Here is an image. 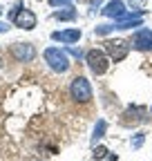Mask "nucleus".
<instances>
[{"mask_svg": "<svg viewBox=\"0 0 152 161\" xmlns=\"http://www.w3.org/2000/svg\"><path fill=\"white\" fill-rule=\"evenodd\" d=\"M85 60H87L90 69L96 74V76H103L110 69V56L105 52H101V49H90L85 54Z\"/></svg>", "mask_w": 152, "mask_h": 161, "instance_id": "1", "label": "nucleus"}, {"mask_svg": "<svg viewBox=\"0 0 152 161\" xmlns=\"http://www.w3.org/2000/svg\"><path fill=\"white\" fill-rule=\"evenodd\" d=\"M45 60L49 63V67L54 72H67L69 69V58H67V52L58 49V47H47L45 49Z\"/></svg>", "mask_w": 152, "mask_h": 161, "instance_id": "2", "label": "nucleus"}, {"mask_svg": "<svg viewBox=\"0 0 152 161\" xmlns=\"http://www.w3.org/2000/svg\"><path fill=\"white\" fill-rule=\"evenodd\" d=\"M69 94H72V98L76 101V103H87V101L92 98V85H90V80L85 76H76L72 80V85H69Z\"/></svg>", "mask_w": 152, "mask_h": 161, "instance_id": "3", "label": "nucleus"}, {"mask_svg": "<svg viewBox=\"0 0 152 161\" xmlns=\"http://www.w3.org/2000/svg\"><path fill=\"white\" fill-rule=\"evenodd\" d=\"M130 45L128 40L123 38H112V40H105V54L110 56V60H114V63H121V60L128 56L130 52Z\"/></svg>", "mask_w": 152, "mask_h": 161, "instance_id": "4", "label": "nucleus"}, {"mask_svg": "<svg viewBox=\"0 0 152 161\" xmlns=\"http://www.w3.org/2000/svg\"><path fill=\"white\" fill-rule=\"evenodd\" d=\"M9 54L18 60V63H29V60L36 58V49L31 43H14L9 47Z\"/></svg>", "mask_w": 152, "mask_h": 161, "instance_id": "5", "label": "nucleus"}, {"mask_svg": "<svg viewBox=\"0 0 152 161\" xmlns=\"http://www.w3.org/2000/svg\"><path fill=\"white\" fill-rule=\"evenodd\" d=\"M130 43L139 52H152V31L150 29H139L134 36H132Z\"/></svg>", "mask_w": 152, "mask_h": 161, "instance_id": "6", "label": "nucleus"}, {"mask_svg": "<svg viewBox=\"0 0 152 161\" xmlns=\"http://www.w3.org/2000/svg\"><path fill=\"white\" fill-rule=\"evenodd\" d=\"M14 23H16V27H20V29H34L36 27V23H38V18H36V14L31 11V9H18V14L14 16Z\"/></svg>", "mask_w": 152, "mask_h": 161, "instance_id": "7", "label": "nucleus"}, {"mask_svg": "<svg viewBox=\"0 0 152 161\" xmlns=\"http://www.w3.org/2000/svg\"><path fill=\"white\" fill-rule=\"evenodd\" d=\"M123 116H125V119H123V123H125V125H130V121H132V125L148 121V119H145V108H139V105L128 108V110L123 112Z\"/></svg>", "mask_w": 152, "mask_h": 161, "instance_id": "8", "label": "nucleus"}, {"mask_svg": "<svg viewBox=\"0 0 152 161\" xmlns=\"http://www.w3.org/2000/svg\"><path fill=\"white\" fill-rule=\"evenodd\" d=\"M103 14H105L107 18H117V20H121L123 16H128L123 0H112V3H107L105 9H103Z\"/></svg>", "mask_w": 152, "mask_h": 161, "instance_id": "9", "label": "nucleus"}, {"mask_svg": "<svg viewBox=\"0 0 152 161\" xmlns=\"http://www.w3.org/2000/svg\"><path fill=\"white\" fill-rule=\"evenodd\" d=\"M52 38H54V40H61V43L72 45V43H76V40L81 38V29H63V31H54Z\"/></svg>", "mask_w": 152, "mask_h": 161, "instance_id": "10", "label": "nucleus"}, {"mask_svg": "<svg viewBox=\"0 0 152 161\" xmlns=\"http://www.w3.org/2000/svg\"><path fill=\"white\" fill-rule=\"evenodd\" d=\"M105 128H107V123H105V121L101 119L99 121V123H96V128H94V136H92V143H96V141L105 134Z\"/></svg>", "mask_w": 152, "mask_h": 161, "instance_id": "11", "label": "nucleus"}, {"mask_svg": "<svg viewBox=\"0 0 152 161\" xmlns=\"http://www.w3.org/2000/svg\"><path fill=\"white\" fill-rule=\"evenodd\" d=\"M54 18H56V20H72V18H76V11H74V9H67V11H56V14H54Z\"/></svg>", "mask_w": 152, "mask_h": 161, "instance_id": "12", "label": "nucleus"}, {"mask_svg": "<svg viewBox=\"0 0 152 161\" xmlns=\"http://www.w3.org/2000/svg\"><path fill=\"white\" fill-rule=\"evenodd\" d=\"M92 157H94V161H101V159H105V157H107V148L96 146V148H94V152H92Z\"/></svg>", "mask_w": 152, "mask_h": 161, "instance_id": "13", "label": "nucleus"}, {"mask_svg": "<svg viewBox=\"0 0 152 161\" xmlns=\"http://www.w3.org/2000/svg\"><path fill=\"white\" fill-rule=\"evenodd\" d=\"M143 139H145L143 134H137V136H134V141H132V148H141V143H143Z\"/></svg>", "mask_w": 152, "mask_h": 161, "instance_id": "14", "label": "nucleus"}, {"mask_svg": "<svg viewBox=\"0 0 152 161\" xmlns=\"http://www.w3.org/2000/svg\"><path fill=\"white\" fill-rule=\"evenodd\" d=\"M67 54H72L74 58H81V49H76V47H67Z\"/></svg>", "mask_w": 152, "mask_h": 161, "instance_id": "15", "label": "nucleus"}, {"mask_svg": "<svg viewBox=\"0 0 152 161\" xmlns=\"http://www.w3.org/2000/svg\"><path fill=\"white\" fill-rule=\"evenodd\" d=\"M69 0H49V5H54V7H58V5H67Z\"/></svg>", "mask_w": 152, "mask_h": 161, "instance_id": "16", "label": "nucleus"}, {"mask_svg": "<svg viewBox=\"0 0 152 161\" xmlns=\"http://www.w3.org/2000/svg\"><path fill=\"white\" fill-rule=\"evenodd\" d=\"M145 3V0H130V5H134V7H141Z\"/></svg>", "mask_w": 152, "mask_h": 161, "instance_id": "17", "label": "nucleus"}, {"mask_svg": "<svg viewBox=\"0 0 152 161\" xmlns=\"http://www.w3.org/2000/svg\"><path fill=\"white\" fill-rule=\"evenodd\" d=\"M9 29V25H5V23H0V31H7Z\"/></svg>", "mask_w": 152, "mask_h": 161, "instance_id": "18", "label": "nucleus"}, {"mask_svg": "<svg viewBox=\"0 0 152 161\" xmlns=\"http://www.w3.org/2000/svg\"><path fill=\"white\" fill-rule=\"evenodd\" d=\"M150 112H152V108H150Z\"/></svg>", "mask_w": 152, "mask_h": 161, "instance_id": "19", "label": "nucleus"}, {"mask_svg": "<svg viewBox=\"0 0 152 161\" xmlns=\"http://www.w3.org/2000/svg\"><path fill=\"white\" fill-rule=\"evenodd\" d=\"M0 14H3V11H0Z\"/></svg>", "mask_w": 152, "mask_h": 161, "instance_id": "20", "label": "nucleus"}, {"mask_svg": "<svg viewBox=\"0 0 152 161\" xmlns=\"http://www.w3.org/2000/svg\"><path fill=\"white\" fill-rule=\"evenodd\" d=\"M0 67H3V65H0Z\"/></svg>", "mask_w": 152, "mask_h": 161, "instance_id": "21", "label": "nucleus"}]
</instances>
